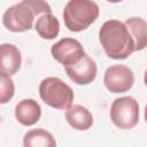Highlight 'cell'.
I'll return each instance as SVG.
<instances>
[{
    "label": "cell",
    "instance_id": "cell-2",
    "mask_svg": "<svg viewBox=\"0 0 147 147\" xmlns=\"http://www.w3.org/2000/svg\"><path fill=\"white\" fill-rule=\"evenodd\" d=\"M99 6L90 0H70L63 9V21L68 30L80 32L99 16Z\"/></svg>",
    "mask_w": 147,
    "mask_h": 147
},
{
    "label": "cell",
    "instance_id": "cell-4",
    "mask_svg": "<svg viewBox=\"0 0 147 147\" xmlns=\"http://www.w3.org/2000/svg\"><path fill=\"white\" fill-rule=\"evenodd\" d=\"M36 9L31 0H23L9 7L2 16L5 28L11 32H24L33 25Z\"/></svg>",
    "mask_w": 147,
    "mask_h": 147
},
{
    "label": "cell",
    "instance_id": "cell-14",
    "mask_svg": "<svg viewBox=\"0 0 147 147\" xmlns=\"http://www.w3.org/2000/svg\"><path fill=\"white\" fill-rule=\"evenodd\" d=\"M23 147H56L55 138L44 129H32L23 137Z\"/></svg>",
    "mask_w": 147,
    "mask_h": 147
},
{
    "label": "cell",
    "instance_id": "cell-5",
    "mask_svg": "<svg viewBox=\"0 0 147 147\" xmlns=\"http://www.w3.org/2000/svg\"><path fill=\"white\" fill-rule=\"evenodd\" d=\"M110 119L115 126L130 130L139 122V103L132 96H121L110 106Z\"/></svg>",
    "mask_w": 147,
    "mask_h": 147
},
{
    "label": "cell",
    "instance_id": "cell-13",
    "mask_svg": "<svg viewBox=\"0 0 147 147\" xmlns=\"http://www.w3.org/2000/svg\"><path fill=\"white\" fill-rule=\"evenodd\" d=\"M34 29L42 39L52 40L60 32V22L53 14H44L37 18Z\"/></svg>",
    "mask_w": 147,
    "mask_h": 147
},
{
    "label": "cell",
    "instance_id": "cell-7",
    "mask_svg": "<svg viewBox=\"0 0 147 147\" xmlns=\"http://www.w3.org/2000/svg\"><path fill=\"white\" fill-rule=\"evenodd\" d=\"M52 56L64 67L77 63L85 54L82 44L74 38H62L51 48Z\"/></svg>",
    "mask_w": 147,
    "mask_h": 147
},
{
    "label": "cell",
    "instance_id": "cell-11",
    "mask_svg": "<svg viewBox=\"0 0 147 147\" xmlns=\"http://www.w3.org/2000/svg\"><path fill=\"white\" fill-rule=\"evenodd\" d=\"M65 119L70 126L78 131H86L93 125V116L82 105H71L65 109Z\"/></svg>",
    "mask_w": 147,
    "mask_h": 147
},
{
    "label": "cell",
    "instance_id": "cell-9",
    "mask_svg": "<svg viewBox=\"0 0 147 147\" xmlns=\"http://www.w3.org/2000/svg\"><path fill=\"white\" fill-rule=\"evenodd\" d=\"M22 63V56L20 49L13 44L0 45V72L11 76L15 75Z\"/></svg>",
    "mask_w": 147,
    "mask_h": 147
},
{
    "label": "cell",
    "instance_id": "cell-12",
    "mask_svg": "<svg viewBox=\"0 0 147 147\" xmlns=\"http://www.w3.org/2000/svg\"><path fill=\"white\" fill-rule=\"evenodd\" d=\"M125 26L127 28L133 42L134 52L142 51L147 45V23L140 17H130L125 21Z\"/></svg>",
    "mask_w": 147,
    "mask_h": 147
},
{
    "label": "cell",
    "instance_id": "cell-8",
    "mask_svg": "<svg viewBox=\"0 0 147 147\" xmlns=\"http://www.w3.org/2000/svg\"><path fill=\"white\" fill-rule=\"evenodd\" d=\"M64 69L69 78L78 85H87L92 83L95 79L98 72V68L94 60L87 54H84L77 63L69 67H64Z\"/></svg>",
    "mask_w": 147,
    "mask_h": 147
},
{
    "label": "cell",
    "instance_id": "cell-6",
    "mask_svg": "<svg viewBox=\"0 0 147 147\" xmlns=\"http://www.w3.org/2000/svg\"><path fill=\"white\" fill-rule=\"evenodd\" d=\"M103 83L111 93H124L133 86L134 76L129 67L124 64H113L105 71Z\"/></svg>",
    "mask_w": 147,
    "mask_h": 147
},
{
    "label": "cell",
    "instance_id": "cell-3",
    "mask_svg": "<svg viewBox=\"0 0 147 147\" xmlns=\"http://www.w3.org/2000/svg\"><path fill=\"white\" fill-rule=\"evenodd\" d=\"M39 95L49 107L65 110L74 101V91L62 79L57 77H46L39 85Z\"/></svg>",
    "mask_w": 147,
    "mask_h": 147
},
{
    "label": "cell",
    "instance_id": "cell-1",
    "mask_svg": "<svg viewBox=\"0 0 147 147\" xmlns=\"http://www.w3.org/2000/svg\"><path fill=\"white\" fill-rule=\"evenodd\" d=\"M101 46L110 59L124 60L134 52L133 39L125 26L118 20L106 21L99 30Z\"/></svg>",
    "mask_w": 147,
    "mask_h": 147
},
{
    "label": "cell",
    "instance_id": "cell-10",
    "mask_svg": "<svg viewBox=\"0 0 147 147\" xmlns=\"http://www.w3.org/2000/svg\"><path fill=\"white\" fill-rule=\"evenodd\" d=\"M15 117L24 126L34 125L41 117V107L33 99H23L15 107Z\"/></svg>",
    "mask_w": 147,
    "mask_h": 147
},
{
    "label": "cell",
    "instance_id": "cell-15",
    "mask_svg": "<svg viewBox=\"0 0 147 147\" xmlns=\"http://www.w3.org/2000/svg\"><path fill=\"white\" fill-rule=\"evenodd\" d=\"M15 93V85L10 76L0 72V105L8 103Z\"/></svg>",
    "mask_w": 147,
    "mask_h": 147
}]
</instances>
